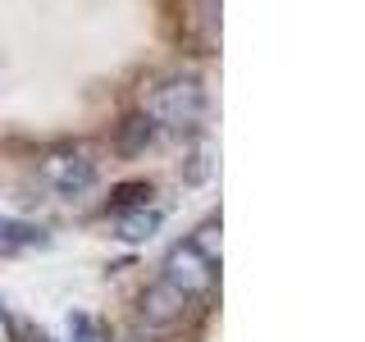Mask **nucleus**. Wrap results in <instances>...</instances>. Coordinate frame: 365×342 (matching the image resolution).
I'll list each match as a JSON object with an SVG mask.
<instances>
[{"mask_svg":"<svg viewBox=\"0 0 365 342\" xmlns=\"http://www.w3.org/2000/svg\"><path fill=\"white\" fill-rule=\"evenodd\" d=\"M0 342H14V324H9V315H5V306H0Z\"/></svg>","mask_w":365,"mask_h":342,"instance_id":"11","label":"nucleus"},{"mask_svg":"<svg viewBox=\"0 0 365 342\" xmlns=\"http://www.w3.org/2000/svg\"><path fill=\"white\" fill-rule=\"evenodd\" d=\"M28 247H46V228L0 214V251H28Z\"/></svg>","mask_w":365,"mask_h":342,"instance_id":"7","label":"nucleus"},{"mask_svg":"<svg viewBox=\"0 0 365 342\" xmlns=\"http://www.w3.org/2000/svg\"><path fill=\"white\" fill-rule=\"evenodd\" d=\"M142 114L155 128H197L205 114V87L197 73H169L146 87Z\"/></svg>","mask_w":365,"mask_h":342,"instance_id":"1","label":"nucleus"},{"mask_svg":"<svg viewBox=\"0 0 365 342\" xmlns=\"http://www.w3.org/2000/svg\"><path fill=\"white\" fill-rule=\"evenodd\" d=\"M128 342H155V338H128Z\"/></svg>","mask_w":365,"mask_h":342,"instance_id":"12","label":"nucleus"},{"mask_svg":"<svg viewBox=\"0 0 365 342\" xmlns=\"http://www.w3.org/2000/svg\"><path fill=\"white\" fill-rule=\"evenodd\" d=\"M68 342H110V328L101 324L96 315L73 311V315H68Z\"/></svg>","mask_w":365,"mask_h":342,"instance_id":"9","label":"nucleus"},{"mask_svg":"<svg viewBox=\"0 0 365 342\" xmlns=\"http://www.w3.org/2000/svg\"><path fill=\"white\" fill-rule=\"evenodd\" d=\"M151 197H155V187L151 182H119L114 187V197H110V214H123V210H137V205H151Z\"/></svg>","mask_w":365,"mask_h":342,"instance_id":"8","label":"nucleus"},{"mask_svg":"<svg viewBox=\"0 0 365 342\" xmlns=\"http://www.w3.org/2000/svg\"><path fill=\"white\" fill-rule=\"evenodd\" d=\"M37 174L55 197L78 201V197H87V192L96 187V160H91L83 146H55V151L41 155Z\"/></svg>","mask_w":365,"mask_h":342,"instance_id":"2","label":"nucleus"},{"mask_svg":"<svg viewBox=\"0 0 365 342\" xmlns=\"http://www.w3.org/2000/svg\"><path fill=\"white\" fill-rule=\"evenodd\" d=\"M155 133H160V128L146 119L142 110H137V114H128V119L119 123V133H114V151H119V155H142L146 146L155 142Z\"/></svg>","mask_w":365,"mask_h":342,"instance_id":"5","label":"nucleus"},{"mask_svg":"<svg viewBox=\"0 0 365 342\" xmlns=\"http://www.w3.org/2000/svg\"><path fill=\"white\" fill-rule=\"evenodd\" d=\"M160 279H165L169 288H178L187 301H210V296H215V283H220V269H215L210 256H201V251L182 237L178 247H169L165 274H160Z\"/></svg>","mask_w":365,"mask_h":342,"instance_id":"3","label":"nucleus"},{"mask_svg":"<svg viewBox=\"0 0 365 342\" xmlns=\"http://www.w3.org/2000/svg\"><path fill=\"white\" fill-rule=\"evenodd\" d=\"M215 228H220V219H205V224L197 228V233H192V237H187V242H192V247H197V251H201V256H210V260H215V265H220V237H215Z\"/></svg>","mask_w":365,"mask_h":342,"instance_id":"10","label":"nucleus"},{"mask_svg":"<svg viewBox=\"0 0 365 342\" xmlns=\"http://www.w3.org/2000/svg\"><path fill=\"white\" fill-rule=\"evenodd\" d=\"M187 296H182L178 288H169L165 279H155L151 288L142 292V306H137V311H142V319L151 328H178L182 324V315H187Z\"/></svg>","mask_w":365,"mask_h":342,"instance_id":"4","label":"nucleus"},{"mask_svg":"<svg viewBox=\"0 0 365 342\" xmlns=\"http://www.w3.org/2000/svg\"><path fill=\"white\" fill-rule=\"evenodd\" d=\"M155 228H160V210H155V205H137V210L114 214V237H119V242H146Z\"/></svg>","mask_w":365,"mask_h":342,"instance_id":"6","label":"nucleus"}]
</instances>
